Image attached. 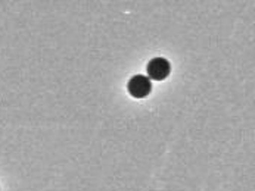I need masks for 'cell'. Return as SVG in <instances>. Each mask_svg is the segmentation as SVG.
<instances>
[{
	"mask_svg": "<svg viewBox=\"0 0 255 191\" xmlns=\"http://www.w3.org/2000/svg\"><path fill=\"white\" fill-rule=\"evenodd\" d=\"M146 72L149 79H155V81H162L171 72V65L167 59L164 58H153L147 66H146Z\"/></svg>",
	"mask_w": 255,
	"mask_h": 191,
	"instance_id": "obj_1",
	"label": "cell"
},
{
	"mask_svg": "<svg viewBox=\"0 0 255 191\" xmlns=\"http://www.w3.org/2000/svg\"><path fill=\"white\" fill-rule=\"evenodd\" d=\"M128 93L136 97V99H143L146 96L150 94L152 91V82L146 75H134L130 78L127 84Z\"/></svg>",
	"mask_w": 255,
	"mask_h": 191,
	"instance_id": "obj_2",
	"label": "cell"
}]
</instances>
